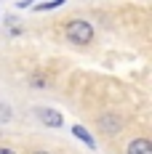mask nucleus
I'll return each mask as SVG.
<instances>
[{
	"label": "nucleus",
	"instance_id": "obj_1",
	"mask_svg": "<svg viewBox=\"0 0 152 154\" xmlns=\"http://www.w3.org/2000/svg\"><path fill=\"white\" fill-rule=\"evenodd\" d=\"M64 35H67V40L75 43V45H88L93 40V27L88 21H83V19H72V21L67 24Z\"/></svg>",
	"mask_w": 152,
	"mask_h": 154
},
{
	"label": "nucleus",
	"instance_id": "obj_2",
	"mask_svg": "<svg viewBox=\"0 0 152 154\" xmlns=\"http://www.w3.org/2000/svg\"><path fill=\"white\" fill-rule=\"evenodd\" d=\"M96 122H99V130H102V133H107V136H115V133H120V130H123L125 120H123L120 114H102Z\"/></svg>",
	"mask_w": 152,
	"mask_h": 154
},
{
	"label": "nucleus",
	"instance_id": "obj_3",
	"mask_svg": "<svg viewBox=\"0 0 152 154\" xmlns=\"http://www.w3.org/2000/svg\"><path fill=\"white\" fill-rule=\"evenodd\" d=\"M35 114H37V117H40V120H43L48 128H61V125H64V120H61V114L56 112V109L37 106V109H35Z\"/></svg>",
	"mask_w": 152,
	"mask_h": 154
},
{
	"label": "nucleus",
	"instance_id": "obj_4",
	"mask_svg": "<svg viewBox=\"0 0 152 154\" xmlns=\"http://www.w3.org/2000/svg\"><path fill=\"white\" fill-rule=\"evenodd\" d=\"M125 154H152V143H150V138H134L131 143H128V152Z\"/></svg>",
	"mask_w": 152,
	"mask_h": 154
},
{
	"label": "nucleus",
	"instance_id": "obj_5",
	"mask_svg": "<svg viewBox=\"0 0 152 154\" xmlns=\"http://www.w3.org/2000/svg\"><path fill=\"white\" fill-rule=\"evenodd\" d=\"M72 136H75V138H80L86 146H88V149H96V141H93V136L86 130V128H83V125H75V128H72Z\"/></svg>",
	"mask_w": 152,
	"mask_h": 154
},
{
	"label": "nucleus",
	"instance_id": "obj_6",
	"mask_svg": "<svg viewBox=\"0 0 152 154\" xmlns=\"http://www.w3.org/2000/svg\"><path fill=\"white\" fill-rule=\"evenodd\" d=\"M61 3H64V0H51V3H37V5H35V11H51V8H59Z\"/></svg>",
	"mask_w": 152,
	"mask_h": 154
},
{
	"label": "nucleus",
	"instance_id": "obj_7",
	"mask_svg": "<svg viewBox=\"0 0 152 154\" xmlns=\"http://www.w3.org/2000/svg\"><path fill=\"white\" fill-rule=\"evenodd\" d=\"M14 117V112H11V106L8 104H0V122H8Z\"/></svg>",
	"mask_w": 152,
	"mask_h": 154
},
{
	"label": "nucleus",
	"instance_id": "obj_8",
	"mask_svg": "<svg viewBox=\"0 0 152 154\" xmlns=\"http://www.w3.org/2000/svg\"><path fill=\"white\" fill-rule=\"evenodd\" d=\"M0 154H16L14 149H8V146H0Z\"/></svg>",
	"mask_w": 152,
	"mask_h": 154
},
{
	"label": "nucleus",
	"instance_id": "obj_9",
	"mask_svg": "<svg viewBox=\"0 0 152 154\" xmlns=\"http://www.w3.org/2000/svg\"><path fill=\"white\" fill-rule=\"evenodd\" d=\"M32 154H51V152H32Z\"/></svg>",
	"mask_w": 152,
	"mask_h": 154
}]
</instances>
